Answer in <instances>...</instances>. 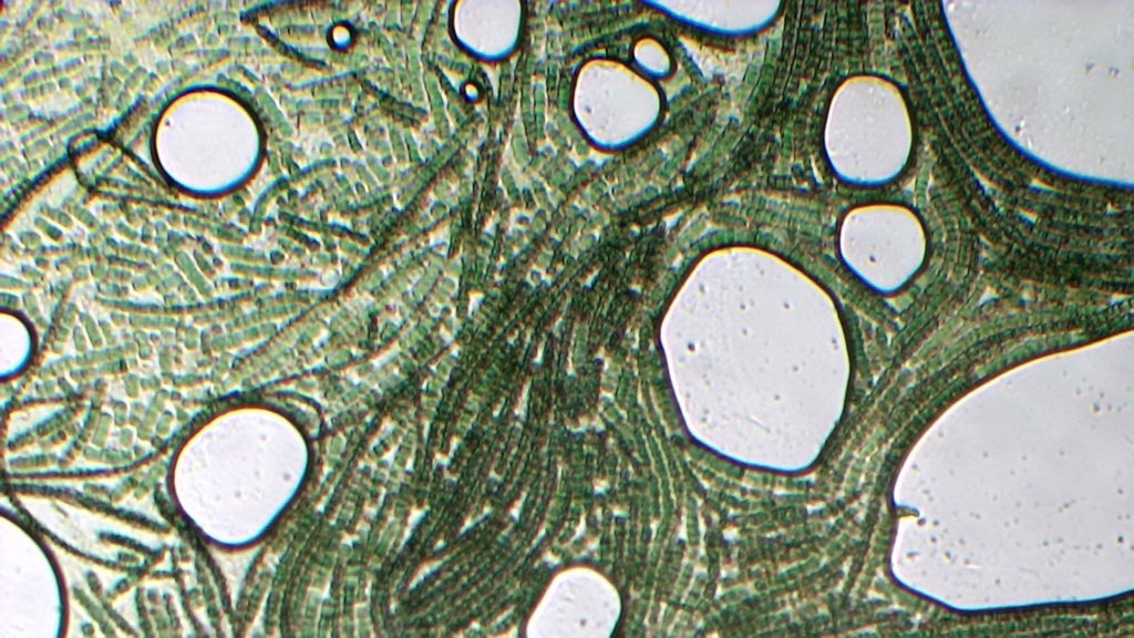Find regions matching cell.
I'll return each instance as SVG.
<instances>
[{
    "label": "cell",
    "mask_w": 1134,
    "mask_h": 638,
    "mask_svg": "<svg viewBox=\"0 0 1134 638\" xmlns=\"http://www.w3.org/2000/svg\"><path fill=\"white\" fill-rule=\"evenodd\" d=\"M693 18L695 28L718 38H745L770 28L782 14L777 1H708Z\"/></svg>",
    "instance_id": "1"
}]
</instances>
